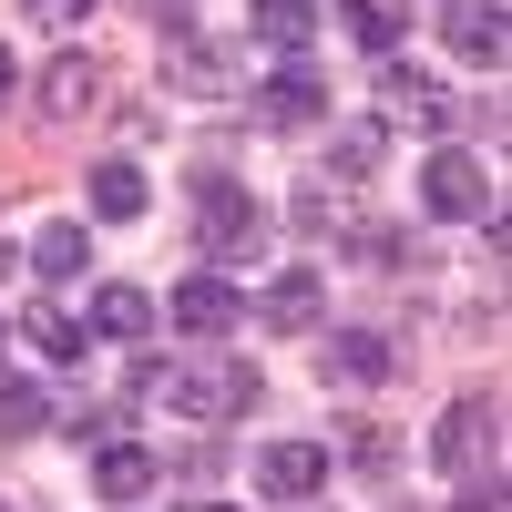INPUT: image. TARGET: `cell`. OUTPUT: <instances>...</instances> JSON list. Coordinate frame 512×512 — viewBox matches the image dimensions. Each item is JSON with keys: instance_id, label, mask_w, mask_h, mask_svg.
I'll return each mask as SVG.
<instances>
[{"instance_id": "1", "label": "cell", "mask_w": 512, "mask_h": 512, "mask_svg": "<svg viewBox=\"0 0 512 512\" xmlns=\"http://www.w3.org/2000/svg\"><path fill=\"white\" fill-rule=\"evenodd\" d=\"M154 400H175L185 420H236V410H256V369H246V359H205V369H185V379L164 369Z\"/></svg>"}, {"instance_id": "2", "label": "cell", "mask_w": 512, "mask_h": 512, "mask_svg": "<svg viewBox=\"0 0 512 512\" xmlns=\"http://www.w3.org/2000/svg\"><path fill=\"white\" fill-rule=\"evenodd\" d=\"M492 441H502V410L492 400H451L441 431H431V461H441L451 482H482L492 472Z\"/></svg>"}, {"instance_id": "3", "label": "cell", "mask_w": 512, "mask_h": 512, "mask_svg": "<svg viewBox=\"0 0 512 512\" xmlns=\"http://www.w3.org/2000/svg\"><path fill=\"white\" fill-rule=\"evenodd\" d=\"M420 205H431V216H492V175L461 144H441L431 164H420Z\"/></svg>"}, {"instance_id": "4", "label": "cell", "mask_w": 512, "mask_h": 512, "mask_svg": "<svg viewBox=\"0 0 512 512\" xmlns=\"http://www.w3.org/2000/svg\"><path fill=\"white\" fill-rule=\"evenodd\" d=\"M379 123H420V134H451V93L431 72H410L400 52L379 62Z\"/></svg>"}, {"instance_id": "5", "label": "cell", "mask_w": 512, "mask_h": 512, "mask_svg": "<svg viewBox=\"0 0 512 512\" xmlns=\"http://www.w3.org/2000/svg\"><path fill=\"white\" fill-rule=\"evenodd\" d=\"M256 123H267V134H308V123H328V82L318 72H267L256 82Z\"/></svg>"}, {"instance_id": "6", "label": "cell", "mask_w": 512, "mask_h": 512, "mask_svg": "<svg viewBox=\"0 0 512 512\" xmlns=\"http://www.w3.org/2000/svg\"><path fill=\"white\" fill-rule=\"evenodd\" d=\"M256 195H226V175H205V205H195V236H205V256H246L256 246Z\"/></svg>"}, {"instance_id": "7", "label": "cell", "mask_w": 512, "mask_h": 512, "mask_svg": "<svg viewBox=\"0 0 512 512\" xmlns=\"http://www.w3.org/2000/svg\"><path fill=\"white\" fill-rule=\"evenodd\" d=\"M164 318L195 328V338H226V328L246 318V297H236V277H226V267H205V277H185V287H175V308H164Z\"/></svg>"}, {"instance_id": "8", "label": "cell", "mask_w": 512, "mask_h": 512, "mask_svg": "<svg viewBox=\"0 0 512 512\" xmlns=\"http://www.w3.org/2000/svg\"><path fill=\"white\" fill-rule=\"evenodd\" d=\"M256 482H267L277 502H318V492H328V451H318V441H277L267 461H256Z\"/></svg>"}, {"instance_id": "9", "label": "cell", "mask_w": 512, "mask_h": 512, "mask_svg": "<svg viewBox=\"0 0 512 512\" xmlns=\"http://www.w3.org/2000/svg\"><path fill=\"white\" fill-rule=\"evenodd\" d=\"M246 31H256V52L297 62V52L318 41V0H256V11H246Z\"/></svg>"}, {"instance_id": "10", "label": "cell", "mask_w": 512, "mask_h": 512, "mask_svg": "<svg viewBox=\"0 0 512 512\" xmlns=\"http://www.w3.org/2000/svg\"><path fill=\"white\" fill-rule=\"evenodd\" d=\"M93 103H103V62H93V52H62L52 72H41V113H52V123L93 113Z\"/></svg>"}, {"instance_id": "11", "label": "cell", "mask_w": 512, "mask_h": 512, "mask_svg": "<svg viewBox=\"0 0 512 512\" xmlns=\"http://www.w3.org/2000/svg\"><path fill=\"white\" fill-rule=\"evenodd\" d=\"M256 308H267V328H287V338H308L318 318H328V287H318V267H287L267 297H256Z\"/></svg>"}, {"instance_id": "12", "label": "cell", "mask_w": 512, "mask_h": 512, "mask_svg": "<svg viewBox=\"0 0 512 512\" xmlns=\"http://www.w3.org/2000/svg\"><path fill=\"white\" fill-rule=\"evenodd\" d=\"M21 338H31V349H41V359H52V369H72L82 349H93V328H82V318L62 308V297H41V308L21 318Z\"/></svg>"}, {"instance_id": "13", "label": "cell", "mask_w": 512, "mask_h": 512, "mask_svg": "<svg viewBox=\"0 0 512 512\" xmlns=\"http://www.w3.org/2000/svg\"><path fill=\"white\" fill-rule=\"evenodd\" d=\"M318 359H328L338 379H359V390H369V379H390V369H400V349H390L379 328H338V338H328Z\"/></svg>"}, {"instance_id": "14", "label": "cell", "mask_w": 512, "mask_h": 512, "mask_svg": "<svg viewBox=\"0 0 512 512\" xmlns=\"http://www.w3.org/2000/svg\"><path fill=\"white\" fill-rule=\"evenodd\" d=\"M93 492H103V502L154 492V451H144V441H103V451H93Z\"/></svg>"}, {"instance_id": "15", "label": "cell", "mask_w": 512, "mask_h": 512, "mask_svg": "<svg viewBox=\"0 0 512 512\" xmlns=\"http://www.w3.org/2000/svg\"><path fill=\"white\" fill-rule=\"evenodd\" d=\"M82 328H93V338H144V328H154V287H123V277H113Z\"/></svg>"}, {"instance_id": "16", "label": "cell", "mask_w": 512, "mask_h": 512, "mask_svg": "<svg viewBox=\"0 0 512 512\" xmlns=\"http://www.w3.org/2000/svg\"><path fill=\"white\" fill-rule=\"evenodd\" d=\"M451 52L461 62H502V11H492V0H451Z\"/></svg>"}, {"instance_id": "17", "label": "cell", "mask_w": 512, "mask_h": 512, "mask_svg": "<svg viewBox=\"0 0 512 512\" xmlns=\"http://www.w3.org/2000/svg\"><path fill=\"white\" fill-rule=\"evenodd\" d=\"M31 267H41V287L82 277V267H93V236H82L72 216H62V226H41V236H31Z\"/></svg>"}, {"instance_id": "18", "label": "cell", "mask_w": 512, "mask_h": 512, "mask_svg": "<svg viewBox=\"0 0 512 512\" xmlns=\"http://www.w3.org/2000/svg\"><path fill=\"white\" fill-rule=\"evenodd\" d=\"M328 11H338V31H349L359 52H379V62L400 52V11H390V0H328Z\"/></svg>"}, {"instance_id": "19", "label": "cell", "mask_w": 512, "mask_h": 512, "mask_svg": "<svg viewBox=\"0 0 512 512\" xmlns=\"http://www.w3.org/2000/svg\"><path fill=\"white\" fill-rule=\"evenodd\" d=\"M93 216H103V226L144 216V164H123V154H113V164H93Z\"/></svg>"}, {"instance_id": "20", "label": "cell", "mask_w": 512, "mask_h": 512, "mask_svg": "<svg viewBox=\"0 0 512 512\" xmlns=\"http://www.w3.org/2000/svg\"><path fill=\"white\" fill-rule=\"evenodd\" d=\"M52 390H31V379H0V441H31V431H52Z\"/></svg>"}, {"instance_id": "21", "label": "cell", "mask_w": 512, "mask_h": 512, "mask_svg": "<svg viewBox=\"0 0 512 512\" xmlns=\"http://www.w3.org/2000/svg\"><path fill=\"white\" fill-rule=\"evenodd\" d=\"M379 154H390V123H349L328 144V175H379Z\"/></svg>"}, {"instance_id": "22", "label": "cell", "mask_w": 512, "mask_h": 512, "mask_svg": "<svg viewBox=\"0 0 512 512\" xmlns=\"http://www.w3.org/2000/svg\"><path fill=\"white\" fill-rule=\"evenodd\" d=\"M175 72H185V93H216V72H226V62L205 52V41H185V52H175Z\"/></svg>"}, {"instance_id": "23", "label": "cell", "mask_w": 512, "mask_h": 512, "mask_svg": "<svg viewBox=\"0 0 512 512\" xmlns=\"http://www.w3.org/2000/svg\"><path fill=\"white\" fill-rule=\"evenodd\" d=\"M144 21H154L164 41H195V0H144Z\"/></svg>"}, {"instance_id": "24", "label": "cell", "mask_w": 512, "mask_h": 512, "mask_svg": "<svg viewBox=\"0 0 512 512\" xmlns=\"http://www.w3.org/2000/svg\"><path fill=\"white\" fill-rule=\"evenodd\" d=\"M359 256H369V267H400L410 236H400V226H359Z\"/></svg>"}, {"instance_id": "25", "label": "cell", "mask_w": 512, "mask_h": 512, "mask_svg": "<svg viewBox=\"0 0 512 512\" xmlns=\"http://www.w3.org/2000/svg\"><path fill=\"white\" fill-rule=\"evenodd\" d=\"M31 21H52V31H82V11H93V0H21Z\"/></svg>"}, {"instance_id": "26", "label": "cell", "mask_w": 512, "mask_h": 512, "mask_svg": "<svg viewBox=\"0 0 512 512\" xmlns=\"http://www.w3.org/2000/svg\"><path fill=\"white\" fill-rule=\"evenodd\" d=\"M113 420H123V410H72V420H62V431H72V441H93V451H103V441H113Z\"/></svg>"}, {"instance_id": "27", "label": "cell", "mask_w": 512, "mask_h": 512, "mask_svg": "<svg viewBox=\"0 0 512 512\" xmlns=\"http://www.w3.org/2000/svg\"><path fill=\"white\" fill-rule=\"evenodd\" d=\"M451 512H502V482H492V472H482V482H461V502H451Z\"/></svg>"}, {"instance_id": "28", "label": "cell", "mask_w": 512, "mask_h": 512, "mask_svg": "<svg viewBox=\"0 0 512 512\" xmlns=\"http://www.w3.org/2000/svg\"><path fill=\"white\" fill-rule=\"evenodd\" d=\"M11 82H21V62H11V52H0V113H11Z\"/></svg>"}, {"instance_id": "29", "label": "cell", "mask_w": 512, "mask_h": 512, "mask_svg": "<svg viewBox=\"0 0 512 512\" xmlns=\"http://www.w3.org/2000/svg\"><path fill=\"white\" fill-rule=\"evenodd\" d=\"M185 512H236V502H185Z\"/></svg>"}, {"instance_id": "30", "label": "cell", "mask_w": 512, "mask_h": 512, "mask_svg": "<svg viewBox=\"0 0 512 512\" xmlns=\"http://www.w3.org/2000/svg\"><path fill=\"white\" fill-rule=\"evenodd\" d=\"M0 277H11V246H0Z\"/></svg>"}, {"instance_id": "31", "label": "cell", "mask_w": 512, "mask_h": 512, "mask_svg": "<svg viewBox=\"0 0 512 512\" xmlns=\"http://www.w3.org/2000/svg\"><path fill=\"white\" fill-rule=\"evenodd\" d=\"M0 349H11V328H0Z\"/></svg>"}, {"instance_id": "32", "label": "cell", "mask_w": 512, "mask_h": 512, "mask_svg": "<svg viewBox=\"0 0 512 512\" xmlns=\"http://www.w3.org/2000/svg\"><path fill=\"white\" fill-rule=\"evenodd\" d=\"M0 512H11V502H0Z\"/></svg>"}, {"instance_id": "33", "label": "cell", "mask_w": 512, "mask_h": 512, "mask_svg": "<svg viewBox=\"0 0 512 512\" xmlns=\"http://www.w3.org/2000/svg\"><path fill=\"white\" fill-rule=\"evenodd\" d=\"M390 512H400V502H390Z\"/></svg>"}]
</instances>
